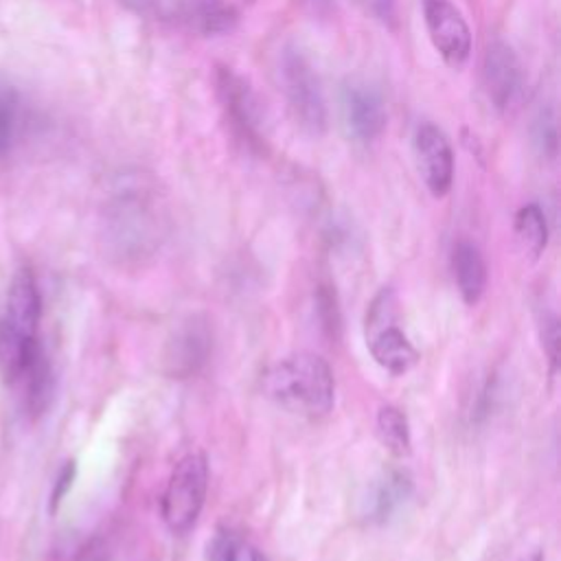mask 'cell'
I'll return each instance as SVG.
<instances>
[{"mask_svg": "<svg viewBox=\"0 0 561 561\" xmlns=\"http://www.w3.org/2000/svg\"><path fill=\"white\" fill-rule=\"evenodd\" d=\"M263 388L270 399L289 412L324 416L335 401V379L329 364L316 353H291L267 368Z\"/></svg>", "mask_w": 561, "mask_h": 561, "instance_id": "cell-1", "label": "cell"}, {"mask_svg": "<svg viewBox=\"0 0 561 561\" xmlns=\"http://www.w3.org/2000/svg\"><path fill=\"white\" fill-rule=\"evenodd\" d=\"M278 85L296 125L309 136L327 131L329 114L320 77L307 55L296 46H285L276 61Z\"/></svg>", "mask_w": 561, "mask_h": 561, "instance_id": "cell-2", "label": "cell"}, {"mask_svg": "<svg viewBox=\"0 0 561 561\" xmlns=\"http://www.w3.org/2000/svg\"><path fill=\"white\" fill-rule=\"evenodd\" d=\"M215 92L230 131L254 153L267 151V118L263 103L250 81L226 64L215 66Z\"/></svg>", "mask_w": 561, "mask_h": 561, "instance_id": "cell-3", "label": "cell"}, {"mask_svg": "<svg viewBox=\"0 0 561 561\" xmlns=\"http://www.w3.org/2000/svg\"><path fill=\"white\" fill-rule=\"evenodd\" d=\"M114 239L125 254H151L162 239L164 213L158 193L149 186L123 191L112 213Z\"/></svg>", "mask_w": 561, "mask_h": 561, "instance_id": "cell-4", "label": "cell"}, {"mask_svg": "<svg viewBox=\"0 0 561 561\" xmlns=\"http://www.w3.org/2000/svg\"><path fill=\"white\" fill-rule=\"evenodd\" d=\"M208 491V462L199 451H191L173 467L160 497V515L173 535L188 533L204 508Z\"/></svg>", "mask_w": 561, "mask_h": 561, "instance_id": "cell-5", "label": "cell"}, {"mask_svg": "<svg viewBox=\"0 0 561 561\" xmlns=\"http://www.w3.org/2000/svg\"><path fill=\"white\" fill-rule=\"evenodd\" d=\"M366 344L373 359L392 375H403L416 366L419 353L408 335L397 327V296L390 287H383L368 305Z\"/></svg>", "mask_w": 561, "mask_h": 561, "instance_id": "cell-6", "label": "cell"}, {"mask_svg": "<svg viewBox=\"0 0 561 561\" xmlns=\"http://www.w3.org/2000/svg\"><path fill=\"white\" fill-rule=\"evenodd\" d=\"M340 116L342 129L353 145L368 147L377 142L388 118L379 88L362 77L346 79L340 90Z\"/></svg>", "mask_w": 561, "mask_h": 561, "instance_id": "cell-7", "label": "cell"}, {"mask_svg": "<svg viewBox=\"0 0 561 561\" xmlns=\"http://www.w3.org/2000/svg\"><path fill=\"white\" fill-rule=\"evenodd\" d=\"M423 22L432 46L449 68H462L471 57V31L451 0H423Z\"/></svg>", "mask_w": 561, "mask_h": 561, "instance_id": "cell-8", "label": "cell"}, {"mask_svg": "<svg viewBox=\"0 0 561 561\" xmlns=\"http://www.w3.org/2000/svg\"><path fill=\"white\" fill-rule=\"evenodd\" d=\"M482 88L497 112H508L517 105L524 92V70L515 50L502 42H489L482 57Z\"/></svg>", "mask_w": 561, "mask_h": 561, "instance_id": "cell-9", "label": "cell"}, {"mask_svg": "<svg viewBox=\"0 0 561 561\" xmlns=\"http://www.w3.org/2000/svg\"><path fill=\"white\" fill-rule=\"evenodd\" d=\"M412 149L425 188L434 197H445L454 182V149L447 134L434 123H421Z\"/></svg>", "mask_w": 561, "mask_h": 561, "instance_id": "cell-10", "label": "cell"}, {"mask_svg": "<svg viewBox=\"0 0 561 561\" xmlns=\"http://www.w3.org/2000/svg\"><path fill=\"white\" fill-rule=\"evenodd\" d=\"M213 346L208 324L193 316L169 335L162 351V368L171 379L193 377L208 359Z\"/></svg>", "mask_w": 561, "mask_h": 561, "instance_id": "cell-11", "label": "cell"}, {"mask_svg": "<svg viewBox=\"0 0 561 561\" xmlns=\"http://www.w3.org/2000/svg\"><path fill=\"white\" fill-rule=\"evenodd\" d=\"M42 313V300L33 274L22 267L15 272L7 294V318L4 324L22 340L37 335Z\"/></svg>", "mask_w": 561, "mask_h": 561, "instance_id": "cell-12", "label": "cell"}, {"mask_svg": "<svg viewBox=\"0 0 561 561\" xmlns=\"http://www.w3.org/2000/svg\"><path fill=\"white\" fill-rule=\"evenodd\" d=\"M18 377L24 379L28 410L33 414H42L53 399V370H50V364L46 359V353H44L37 335L24 340V344H22V359H20Z\"/></svg>", "mask_w": 561, "mask_h": 561, "instance_id": "cell-13", "label": "cell"}, {"mask_svg": "<svg viewBox=\"0 0 561 561\" xmlns=\"http://www.w3.org/2000/svg\"><path fill=\"white\" fill-rule=\"evenodd\" d=\"M414 486L408 473L399 469L383 471L368 489V497L364 500V517L370 524H383L388 522L399 506L408 502Z\"/></svg>", "mask_w": 561, "mask_h": 561, "instance_id": "cell-14", "label": "cell"}, {"mask_svg": "<svg viewBox=\"0 0 561 561\" xmlns=\"http://www.w3.org/2000/svg\"><path fill=\"white\" fill-rule=\"evenodd\" d=\"M451 270L465 305H476L486 287V263L478 245L471 241H458L451 250Z\"/></svg>", "mask_w": 561, "mask_h": 561, "instance_id": "cell-15", "label": "cell"}, {"mask_svg": "<svg viewBox=\"0 0 561 561\" xmlns=\"http://www.w3.org/2000/svg\"><path fill=\"white\" fill-rule=\"evenodd\" d=\"M188 24L202 35L230 33L239 20L228 0H180Z\"/></svg>", "mask_w": 561, "mask_h": 561, "instance_id": "cell-16", "label": "cell"}, {"mask_svg": "<svg viewBox=\"0 0 561 561\" xmlns=\"http://www.w3.org/2000/svg\"><path fill=\"white\" fill-rule=\"evenodd\" d=\"M515 237L519 248L530 256L539 259V254L548 245V224L546 215L537 204H526L515 215Z\"/></svg>", "mask_w": 561, "mask_h": 561, "instance_id": "cell-17", "label": "cell"}, {"mask_svg": "<svg viewBox=\"0 0 561 561\" xmlns=\"http://www.w3.org/2000/svg\"><path fill=\"white\" fill-rule=\"evenodd\" d=\"M377 436L381 445L397 458H403L412 451V434H410L408 416L394 405H383L377 412Z\"/></svg>", "mask_w": 561, "mask_h": 561, "instance_id": "cell-18", "label": "cell"}, {"mask_svg": "<svg viewBox=\"0 0 561 561\" xmlns=\"http://www.w3.org/2000/svg\"><path fill=\"white\" fill-rule=\"evenodd\" d=\"M18 121V96L11 85L0 83V160L7 156Z\"/></svg>", "mask_w": 561, "mask_h": 561, "instance_id": "cell-19", "label": "cell"}, {"mask_svg": "<svg viewBox=\"0 0 561 561\" xmlns=\"http://www.w3.org/2000/svg\"><path fill=\"white\" fill-rule=\"evenodd\" d=\"M364 15L379 22L381 26L397 31L399 26V2L397 0H353Z\"/></svg>", "mask_w": 561, "mask_h": 561, "instance_id": "cell-20", "label": "cell"}, {"mask_svg": "<svg viewBox=\"0 0 561 561\" xmlns=\"http://www.w3.org/2000/svg\"><path fill=\"white\" fill-rule=\"evenodd\" d=\"M239 559V541L232 530L217 528L206 548V561H237Z\"/></svg>", "mask_w": 561, "mask_h": 561, "instance_id": "cell-21", "label": "cell"}, {"mask_svg": "<svg viewBox=\"0 0 561 561\" xmlns=\"http://www.w3.org/2000/svg\"><path fill=\"white\" fill-rule=\"evenodd\" d=\"M559 320L557 316L548 313L543 316L541 320V344H543V351L552 364V368H557L559 364Z\"/></svg>", "mask_w": 561, "mask_h": 561, "instance_id": "cell-22", "label": "cell"}, {"mask_svg": "<svg viewBox=\"0 0 561 561\" xmlns=\"http://www.w3.org/2000/svg\"><path fill=\"white\" fill-rule=\"evenodd\" d=\"M75 476H77V465H75V460H68V462L59 469L57 480H55V484H53V493H50V511H53V513L59 508L61 500H64L66 493L70 491V486H72V482H75Z\"/></svg>", "mask_w": 561, "mask_h": 561, "instance_id": "cell-23", "label": "cell"}, {"mask_svg": "<svg viewBox=\"0 0 561 561\" xmlns=\"http://www.w3.org/2000/svg\"><path fill=\"white\" fill-rule=\"evenodd\" d=\"M318 311L322 318V327L335 335V331L340 329V313H337V305H335V294L329 291V287H322L320 296H318Z\"/></svg>", "mask_w": 561, "mask_h": 561, "instance_id": "cell-24", "label": "cell"}, {"mask_svg": "<svg viewBox=\"0 0 561 561\" xmlns=\"http://www.w3.org/2000/svg\"><path fill=\"white\" fill-rule=\"evenodd\" d=\"M127 9L136 11V13H149L156 4V0H121Z\"/></svg>", "mask_w": 561, "mask_h": 561, "instance_id": "cell-25", "label": "cell"}, {"mask_svg": "<svg viewBox=\"0 0 561 561\" xmlns=\"http://www.w3.org/2000/svg\"><path fill=\"white\" fill-rule=\"evenodd\" d=\"M250 561H270L261 550H256V548H250Z\"/></svg>", "mask_w": 561, "mask_h": 561, "instance_id": "cell-26", "label": "cell"}]
</instances>
